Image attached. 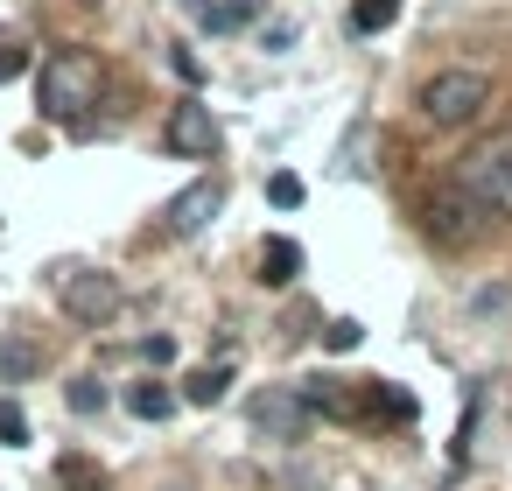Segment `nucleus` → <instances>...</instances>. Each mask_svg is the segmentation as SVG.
Segmentation results:
<instances>
[{
	"mask_svg": "<svg viewBox=\"0 0 512 491\" xmlns=\"http://www.w3.org/2000/svg\"><path fill=\"white\" fill-rule=\"evenodd\" d=\"M456 190H463L484 218H512V141L477 148V155L456 169Z\"/></svg>",
	"mask_w": 512,
	"mask_h": 491,
	"instance_id": "20e7f679",
	"label": "nucleus"
},
{
	"mask_svg": "<svg viewBox=\"0 0 512 491\" xmlns=\"http://www.w3.org/2000/svg\"><path fill=\"white\" fill-rule=\"evenodd\" d=\"M141 358L162 365V358H176V344H169V337H141Z\"/></svg>",
	"mask_w": 512,
	"mask_h": 491,
	"instance_id": "4be33fe9",
	"label": "nucleus"
},
{
	"mask_svg": "<svg viewBox=\"0 0 512 491\" xmlns=\"http://www.w3.org/2000/svg\"><path fill=\"white\" fill-rule=\"evenodd\" d=\"M22 71H29V43L0 29V85H8V78H22Z\"/></svg>",
	"mask_w": 512,
	"mask_h": 491,
	"instance_id": "dca6fc26",
	"label": "nucleus"
},
{
	"mask_svg": "<svg viewBox=\"0 0 512 491\" xmlns=\"http://www.w3.org/2000/svg\"><path fill=\"white\" fill-rule=\"evenodd\" d=\"M421 225H428V239H435V246H470V239H484V225H491V218H484V211L449 183V190H435V197L421 204Z\"/></svg>",
	"mask_w": 512,
	"mask_h": 491,
	"instance_id": "423d86ee",
	"label": "nucleus"
},
{
	"mask_svg": "<svg viewBox=\"0 0 512 491\" xmlns=\"http://www.w3.org/2000/svg\"><path fill=\"white\" fill-rule=\"evenodd\" d=\"M260 281H267V288H288V281H302V246H295L288 232H274V239L260 246Z\"/></svg>",
	"mask_w": 512,
	"mask_h": 491,
	"instance_id": "9d476101",
	"label": "nucleus"
},
{
	"mask_svg": "<svg viewBox=\"0 0 512 491\" xmlns=\"http://www.w3.org/2000/svg\"><path fill=\"white\" fill-rule=\"evenodd\" d=\"M421 120L428 127H442V134H456V127H470V120H484V106H491V71H435L428 85H421Z\"/></svg>",
	"mask_w": 512,
	"mask_h": 491,
	"instance_id": "f03ea898",
	"label": "nucleus"
},
{
	"mask_svg": "<svg viewBox=\"0 0 512 491\" xmlns=\"http://www.w3.org/2000/svg\"><path fill=\"white\" fill-rule=\"evenodd\" d=\"M225 386H232V365H204V372L183 379V400H190V407H218Z\"/></svg>",
	"mask_w": 512,
	"mask_h": 491,
	"instance_id": "f8f14e48",
	"label": "nucleus"
},
{
	"mask_svg": "<svg viewBox=\"0 0 512 491\" xmlns=\"http://www.w3.org/2000/svg\"><path fill=\"white\" fill-rule=\"evenodd\" d=\"M57 484H64V491H113V477H106L92 456H78V449L57 456Z\"/></svg>",
	"mask_w": 512,
	"mask_h": 491,
	"instance_id": "9b49d317",
	"label": "nucleus"
},
{
	"mask_svg": "<svg viewBox=\"0 0 512 491\" xmlns=\"http://www.w3.org/2000/svg\"><path fill=\"white\" fill-rule=\"evenodd\" d=\"M218 211H225V183H218V176H197V183L169 204V232H176V239H197Z\"/></svg>",
	"mask_w": 512,
	"mask_h": 491,
	"instance_id": "6e6552de",
	"label": "nucleus"
},
{
	"mask_svg": "<svg viewBox=\"0 0 512 491\" xmlns=\"http://www.w3.org/2000/svg\"><path fill=\"white\" fill-rule=\"evenodd\" d=\"M43 372V344L22 337V330H0V386H22Z\"/></svg>",
	"mask_w": 512,
	"mask_h": 491,
	"instance_id": "1a4fd4ad",
	"label": "nucleus"
},
{
	"mask_svg": "<svg viewBox=\"0 0 512 491\" xmlns=\"http://www.w3.org/2000/svg\"><path fill=\"white\" fill-rule=\"evenodd\" d=\"M57 302H64V316H71L78 330H106V323L127 309L120 274H106V267H71V274L57 281Z\"/></svg>",
	"mask_w": 512,
	"mask_h": 491,
	"instance_id": "7ed1b4c3",
	"label": "nucleus"
},
{
	"mask_svg": "<svg viewBox=\"0 0 512 491\" xmlns=\"http://www.w3.org/2000/svg\"><path fill=\"white\" fill-rule=\"evenodd\" d=\"M0 442H8V449L29 442V421H22V407H8V400H0Z\"/></svg>",
	"mask_w": 512,
	"mask_h": 491,
	"instance_id": "aec40b11",
	"label": "nucleus"
},
{
	"mask_svg": "<svg viewBox=\"0 0 512 491\" xmlns=\"http://www.w3.org/2000/svg\"><path fill=\"white\" fill-rule=\"evenodd\" d=\"M204 29H253L260 22V0H225V8H197Z\"/></svg>",
	"mask_w": 512,
	"mask_h": 491,
	"instance_id": "2eb2a0df",
	"label": "nucleus"
},
{
	"mask_svg": "<svg viewBox=\"0 0 512 491\" xmlns=\"http://www.w3.org/2000/svg\"><path fill=\"white\" fill-rule=\"evenodd\" d=\"M393 15H400V0H351V29H358V36L393 29Z\"/></svg>",
	"mask_w": 512,
	"mask_h": 491,
	"instance_id": "4468645a",
	"label": "nucleus"
},
{
	"mask_svg": "<svg viewBox=\"0 0 512 491\" xmlns=\"http://www.w3.org/2000/svg\"><path fill=\"white\" fill-rule=\"evenodd\" d=\"M267 204L274 211H295L302 204V176H267Z\"/></svg>",
	"mask_w": 512,
	"mask_h": 491,
	"instance_id": "a211bd4d",
	"label": "nucleus"
},
{
	"mask_svg": "<svg viewBox=\"0 0 512 491\" xmlns=\"http://www.w3.org/2000/svg\"><path fill=\"white\" fill-rule=\"evenodd\" d=\"M169 148L190 155V162H211V155H218V120H211V106L183 99V106L169 113Z\"/></svg>",
	"mask_w": 512,
	"mask_h": 491,
	"instance_id": "0eeeda50",
	"label": "nucleus"
},
{
	"mask_svg": "<svg viewBox=\"0 0 512 491\" xmlns=\"http://www.w3.org/2000/svg\"><path fill=\"white\" fill-rule=\"evenodd\" d=\"M127 414H141V421H169V414H176V393H169V386H127Z\"/></svg>",
	"mask_w": 512,
	"mask_h": 491,
	"instance_id": "ddd939ff",
	"label": "nucleus"
},
{
	"mask_svg": "<svg viewBox=\"0 0 512 491\" xmlns=\"http://www.w3.org/2000/svg\"><path fill=\"white\" fill-rule=\"evenodd\" d=\"M358 337H365V323H358V316H337V323L323 330V344H330V351H358Z\"/></svg>",
	"mask_w": 512,
	"mask_h": 491,
	"instance_id": "6ab92c4d",
	"label": "nucleus"
},
{
	"mask_svg": "<svg viewBox=\"0 0 512 491\" xmlns=\"http://www.w3.org/2000/svg\"><path fill=\"white\" fill-rule=\"evenodd\" d=\"M169 71H176V78H183V85H204V64H197V57H190V50H183V43H176V50H169Z\"/></svg>",
	"mask_w": 512,
	"mask_h": 491,
	"instance_id": "412c9836",
	"label": "nucleus"
},
{
	"mask_svg": "<svg viewBox=\"0 0 512 491\" xmlns=\"http://www.w3.org/2000/svg\"><path fill=\"white\" fill-rule=\"evenodd\" d=\"M246 421H253L267 442H302V428H309L316 414H309L302 386H260V393L246 400Z\"/></svg>",
	"mask_w": 512,
	"mask_h": 491,
	"instance_id": "39448f33",
	"label": "nucleus"
},
{
	"mask_svg": "<svg viewBox=\"0 0 512 491\" xmlns=\"http://www.w3.org/2000/svg\"><path fill=\"white\" fill-rule=\"evenodd\" d=\"M36 106H43V120H57V127L85 120L92 106H106V64H99L92 50H57V57H43V71H36Z\"/></svg>",
	"mask_w": 512,
	"mask_h": 491,
	"instance_id": "f257e3e1",
	"label": "nucleus"
},
{
	"mask_svg": "<svg viewBox=\"0 0 512 491\" xmlns=\"http://www.w3.org/2000/svg\"><path fill=\"white\" fill-rule=\"evenodd\" d=\"M64 400H71V414H99V407H106V386H99V379H71Z\"/></svg>",
	"mask_w": 512,
	"mask_h": 491,
	"instance_id": "f3484780",
	"label": "nucleus"
}]
</instances>
